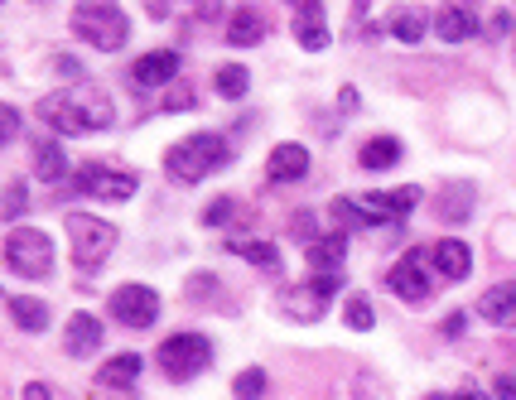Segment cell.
<instances>
[{"label":"cell","mask_w":516,"mask_h":400,"mask_svg":"<svg viewBox=\"0 0 516 400\" xmlns=\"http://www.w3.org/2000/svg\"><path fill=\"white\" fill-rule=\"evenodd\" d=\"M111 319L126 323V328H150L160 319V294L150 285H121L111 290Z\"/></svg>","instance_id":"10"},{"label":"cell","mask_w":516,"mask_h":400,"mask_svg":"<svg viewBox=\"0 0 516 400\" xmlns=\"http://www.w3.org/2000/svg\"><path fill=\"white\" fill-rule=\"evenodd\" d=\"M357 208L367 213L372 227H377V222H401V217H410L420 208V188L406 184V188H391V193H362Z\"/></svg>","instance_id":"11"},{"label":"cell","mask_w":516,"mask_h":400,"mask_svg":"<svg viewBox=\"0 0 516 400\" xmlns=\"http://www.w3.org/2000/svg\"><path fill=\"white\" fill-rule=\"evenodd\" d=\"M0 5H5V0H0Z\"/></svg>","instance_id":"46"},{"label":"cell","mask_w":516,"mask_h":400,"mask_svg":"<svg viewBox=\"0 0 516 400\" xmlns=\"http://www.w3.org/2000/svg\"><path fill=\"white\" fill-rule=\"evenodd\" d=\"M63 347H68V357H92L102 347V319L97 314H73L68 328H63Z\"/></svg>","instance_id":"15"},{"label":"cell","mask_w":516,"mask_h":400,"mask_svg":"<svg viewBox=\"0 0 516 400\" xmlns=\"http://www.w3.org/2000/svg\"><path fill=\"white\" fill-rule=\"evenodd\" d=\"M232 217H237V203H232V198H213V203L203 208V222H208V227H222V222H232Z\"/></svg>","instance_id":"33"},{"label":"cell","mask_w":516,"mask_h":400,"mask_svg":"<svg viewBox=\"0 0 516 400\" xmlns=\"http://www.w3.org/2000/svg\"><path fill=\"white\" fill-rule=\"evenodd\" d=\"M232 391H237V400H261L266 396V372H261V367H246Z\"/></svg>","instance_id":"32"},{"label":"cell","mask_w":516,"mask_h":400,"mask_svg":"<svg viewBox=\"0 0 516 400\" xmlns=\"http://www.w3.org/2000/svg\"><path fill=\"white\" fill-rule=\"evenodd\" d=\"M20 131V111L10 107V102H0V145H10Z\"/></svg>","instance_id":"36"},{"label":"cell","mask_w":516,"mask_h":400,"mask_svg":"<svg viewBox=\"0 0 516 400\" xmlns=\"http://www.w3.org/2000/svg\"><path fill=\"white\" fill-rule=\"evenodd\" d=\"M20 213H25V184H10L5 188V198H0V217H10V222H15Z\"/></svg>","instance_id":"34"},{"label":"cell","mask_w":516,"mask_h":400,"mask_svg":"<svg viewBox=\"0 0 516 400\" xmlns=\"http://www.w3.org/2000/svg\"><path fill=\"white\" fill-rule=\"evenodd\" d=\"M73 34L82 44L102 49V54H116L131 39V20H126V10L116 0H78L73 5Z\"/></svg>","instance_id":"3"},{"label":"cell","mask_w":516,"mask_h":400,"mask_svg":"<svg viewBox=\"0 0 516 400\" xmlns=\"http://www.w3.org/2000/svg\"><path fill=\"white\" fill-rule=\"evenodd\" d=\"M478 314L497 328H516V285H497L478 299Z\"/></svg>","instance_id":"22"},{"label":"cell","mask_w":516,"mask_h":400,"mask_svg":"<svg viewBox=\"0 0 516 400\" xmlns=\"http://www.w3.org/2000/svg\"><path fill=\"white\" fill-rule=\"evenodd\" d=\"M333 400H386V386H381V376H377V372L357 367V372H348L343 381H338Z\"/></svg>","instance_id":"23"},{"label":"cell","mask_w":516,"mask_h":400,"mask_svg":"<svg viewBox=\"0 0 516 400\" xmlns=\"http://www.w3.org/2000/svg\"><path fill=\"white\" fill-rule=\"evenodd\" d=\"M507 29H512V15H507V10H497V15L488 20V39H502Z\"/></svg>","instance_id":"38"},{"label":"cell","mask_w":516,"mask_h":400,"mask_svg":"<svg viewBox=\"0 0 516 400\" xmlns=\"http://www.w3.org/2000/svg\"><path fill=\"white\" fill-rule=\"evenodd\" d=\"M454 400H492V396L488 391H478V386H459V396Z\"/></svg>","instance_id":"42"},{"label":"cell","mask_w":516,"mask_h":400,"mask_svg":"<svg viewBox=\"0 0 516 400\" xmlns=\"http://www.w3.org/2000/svg\"><path fill=\"white\" fill-rule=\"evenodd\" d=\"M5 266L25 280H44L54 270V241L44 237L39 227H15L5 237Z\"/></svg>","instance_id":"6"},{"label":"cell","mask_w":516,"mask_h":400,"mask_svg":"<svg viewBox=\"0 0 516 400\" xmlns=\"http://www.w3.org/2000/svg\"><path fill=\"white\" fill-rule=\"evenodd\" d=\"M290 34H295L309 54H324L328 39H333V34H328V25H324V10H319V5H304V10L295 15V25H290Z\"/></svg>","instance_id":"20"},{"label":"cell","mask_w":516,"mask_h":400,"mask_svg":"<svg viewBox=\"0 0 516 400\" xmlns=\"http://www.w3.org/2000/svg\"><path fill=\"white\" fill-rule=\"evenodd\" d=\"M343 256H348V232L319 237L314 246H304V261H309L314 275H338V270H343Z\"/></svg>","instance_id":"17"},{"label":"cell","mask_w":516,"mask_h":400,"mask_svg":"<svg viewBox=\"0 0 516 400\" xmlns=\"http://www.w3.org/2000/svg\"><path fill=\"white\" fill-rule=\"evenodd\" d=\"M155 362H160V372L169 376V381H193L198 372H208L213 343H208L203 333H174V338H164L160 343Z\"/></svg>","instance_id":"4"},{"label":"cell","mask_w":516,"mask_h":400,"mask_svg":"<svg viewBox=\"0 0 516 400\" xmlns=\"http://www.w3.org/2000/svg\"><path fill=\"white\" fill-rule=\"evenodd\" d=\"M266 174H271L275 184H295L309 174V150L295 145V140H285V145H275L271 160H266Z\"/></svg>","instance_id":"13"},{"label":"cell","mask_w":516,"mask_h":400,"mask_svg":"<svg viewBox=\"0 0 516 400\" xmlns=\"http://www.w3.org/2000/svg\"><path fill=\"white\" fill-rule=\"evenodd\" d=\"M338 290V275H314L309 285H295V290L280 294V309L290 314L295 323H319L328 309V299Z\"/></svg>","instance_id":"7"},{"label":"cell","mask_w":516,"mask_h":400,"mask_svg":"<svg viewBox=\"0 0 516 400\" xmlns=\"http://www.w3.org/2000/svg\"><path fill=\"white\" fill-rule=\"evenodd\" d=\"M193 107H198L193 87H169V97H164V111H193Z\"/></svg>","instance_id":"35"},{"label":"cell","mask_w":516,"mask_h":400,"mask_svg":"<svg viewBox=\"0 0 516 400\" xmlns=\"http://www.w3.org/2000/svg\"><path fill=\"white\" fill-rule=\"evenodd\" d=\"M246 87H251V73H246L242 63H222L218 68V92L227 97V102H242Z\"/></svg>","instance_id":"27"},{"label":"cell","mask_w":516,"mask_h":400,"mask_svg":"<svg viewBox=\"0 0 516 400\" xmlns=\"http://www.w3.org/2000/svg\"><path fill=\"white\" fill-rule=\"evenodd\" d=\"M73 184H78V193H92L102 203H126V198H136L140 188L131 169H107V164H82Z\"/></svg>","instance_id":"8"},{"label":"cell","mask_w":516,"mask_h":400,"mask_svg":"<svg viewBox=\"0 0 516 400\" xmlns=\"http://www.w3.org/2000/svg\"><path fill=\"white\" fill-rule=\"evenodd\" d=\"M328 208H333V222H338L343 232H348V227H372V222H367V213L357 208V198H333Z\"/></svg>","instance_id":"30"},{"label":"cell","mask_w":516,"mask_h":400,"mask_svg":"<svg viewBox=\"0 0 516 400\" xmlns=\"http://www.w3.org/2000/svg\"><path fill=\"white\" fill-rule=\"evenodd\" d=\"M497 400H516V381L512 376H497V391H492Z\"/></svg>","instance_id":"41"},{"label":"cell","mask_w":516,"mask_h":400,"mask_svg":"<svg viewBox=\"0 0 516 400\" xmlns=\"http://www.w3.org/2000/svg\"><path fill=\"white\" fill-rule=\"evenodd\" d=\"M396 160H401V140H396V135H377V140H367V145L357 150V164H362V169H391Z\"/></svg>","instance_id":"26"},{"label":"cell","mask_w":516,"mask_h":400,"mask_svg":"<svg viewBox=\"0 0 516 400\" xmlns=\"http://www.w3.org/2000/svg\"><path fill=\"white\" fill-rule=\"evenodd\" d=\"M232 251H237L242 261H251V266H261V270L280 266V251H275L271 241H232Z\"/></svg>","instance_id":"29"},{"label":"cell","mask_w":516,"mask_h":400,"mask_svg":"<svg viewBox=\"0 0 516 400\" xmlns=\"http://www.w3.org/2000/svg\"><path fill=\"white\" fill-rule=\"evenodd\" d=\"M58 73H63V78H82V68L73 58H58Z\"/></svg>","instance_id":"43"},{"label":"cell","mask_w":516,"mask_h":400,"mask_svg":"<svg viewBox=\"0 0 516 400\" xmlns=\"http://www.w3.org/2000/svg\"><path fill=\"white\" fill-rule=\"evenodd\" d=\"M468 203H473V188H444V198H439L435 217H444V222H463V217L473 213Z\"/></svg>","instance_id":"28"},{"label":"cell","mask_w":516,"mask_h":400,"mask_svg":"<svg viewBox=\"0 0 516 400\" xmlns=\"http://www.w3.org/2000/svg\"><path fill=\"white\" fill-rule=\"evenodd\" d=\"M266 34H271V20H266L256 5H237V10H227V44L251 49V44H261Z\"/></svg>","instance_id":"12"},{"label":"cell","mask_w":516,"mask_h":400,"mask_svg":"<svg viewBox=\"0 0 516 400\" xmlns=\"http://www.w3.org/2000/svg\"><path fill=\"white\" fill-rule=\"evenodd\" d=\"M290 5H299V10H304V5H319V0H290Z\"/></svg>","instance_id":"44"},{"label":"cell","mask_w":516,"mask_h":400,"mask_svg":"<svg viewBox=\"0 0 516 400\" xmlns=\"http://www.w3.org/2000/svg\"><path fill=\"white\" fill-rule=\"evenodd\" d=\"M343 323H348V328H353V333H367V328H372V304H367V299H362V294H353V299H348V304H343Z\"/></svg>","instance_id":"31"},{"label":"cell","mask_w":516,"mask_h":400,"mask_svg":"<svg viewBox=\"0 0 516 400\" xmlns=\"http://www.w3.org/2000/svg\"><path fill=\"white\" fill-rule=\"evenodd\" d=\"M34 179L39 184H63L68 179V155H63V145L58 140H34Z\"/></svg>","instance_id":"19"},{"label":"cell","mask_w":516,"mask_h":400,"mask_svg":"<svg viewBox=\"0 0 516 400\" xmlns=\"http://www.w3.org/2000/svg\"><path fill=\"white\" fill-rule=\"evenodd\" d=\"M386 290L396 294L401 304H430L435 285H430V270L420 261V251H406L396 266L386 270Z\"/></svg>","instance_id":"9"},{"label":"cell","mask_w":516,"mask_h":400,"mask_svg":"<svg viewBox=\"0 0 516 400\" xmlns=\"http://www.w3.org/2000/svg\"><path fill=\"white\" fill-rule=\"evenodd\" d=\"M10 319L20 323L25 333H44V328H49V304L34 299V294H15V299H10Z\"/></svg>","instance_id":"24"},{"label":"cell","mask_w":516,"mask_h":400,"mask_svg":"<svg viewBox=\"0 0 516 400\" xmlns=\"http://www.w3.org/2000/svg\"><path fill=\"white\" fill-rule=\"evenodd\" d=\"M213 285H218V280L203 270V275H193V280H189V290H184V294H193V299H213Z\"/></svg>","instance_id":"37"},{"label":"cell","mask_w":516,"mask_h":400,"mask_svg":"<svg viewBox=\"0 0 516 400\" xmlns=\"http://www.w3.org/2000/svg\"><path fill=\"white\" fill-rule=\"evenodd\" d=\"M430 256H435V270L444 280H468V270H473V251H468V241H459V237L435 241Z\"/></svg>","instance_id":"16"},{"label":"cell","mask_w":516,"mask_h":400,"mask_svg":"<svg viewBox=\"0 0 516 400\" xmlns=\"http://www.w3.org/2000/svg\"><path fill=\"white\" fill-rule=\"evenodd\" d=\"M34 116L44 121V126H54L58 135H92V131H107L111 121H116V107H111L107 92H97V87H78V92H54V97H44Z\"/></svg>","instance_id":"1"},{"label":"cell","mask_w":516,"mask_h":400,"mask_svg":"<svg viewBox=\"0 0 516 400\" xmlns=\"http://www.w3.org/2000/svg\"><path fill=\"white\" fill-rule=\"evenodd\" d=\"M25 400H58V396H54V386H44V381H29Z\"/></svg>","instance_id":"39"},{"label":"cell","mask_w":516,"mask_h":400,"mask_svg":"<svg viewBox=\"0 0 516 400\" xmlns=\"http://www.w3.org/2000/svg\"><path fill=\"white\" fill-rule=\"evenodd\" d=\"M425 400H449V396H425Z\"/></svg>","instance_id":"45"},{"label":"cell","mask_w":516,"mask_h":400,"mask_svg":"<svg viewBox=\"0 0 516 400\" xmlns=\"http://www.w3.org/2000/svg\"><path fill=\"white\" fill-rule=\"evenodd\" d=\"M463 323H468V319H463V309H454V314L444 319V338H459V333H463Z\"/></svg>","instance_id":"40"},{"label":"cell","mask_w":516,"mask_h":400,"mask_svg":"<svg viewBox=\"0 0 516 400\" xmlns=\"http://www.w3.org/2000/svg\"><path fill=\"white\" fill-rule=\"evenodd\" d=\"M425 29H430V15H425V10H415V5H396V10H391V34H396L401 44H420Z\"/></svg>","instance_id":"25"},{"label":"cell","mask_w":516,"mask_h":400,"mask_svg":"<svg viewBox=\"0 0 516 400\" xmlns=\"http://www.w3.org/2000/svg\"><path fill=\"white\" fill-rule=\"evenodd\" d=\"M131 78H136V87H164V82L179 78V54L174 49H155V54L136 58Z\"/></svg>","instance_id":"14"},{"label":"cell","mask_w":516,"mask_h":400,"mask_svg":"<svg viewBox=\"0 0 516 400\" xmlns=\"http://www.w3.org/2000/svg\"><path fill=\"white\" fill-rule=\"evenodd\" d=\"M435 34L444 44H463L478 34V15L468 5H444V10H435Z\"/></svg>","instance_id":"18"},{"label":"cell","mask_w":516,"mask_h":400,"mask_svg":"<svg viewBox=\"0 0 516 400\" xmlns=\"http://www.w3.org/2000/svg\"><path fill=\"white\" fill-rule=\"evenodd\" d=\"M68 241H73V266L97 270L116 246V227L92 213H68Z\"/></svg>","instance_id":"5"},{"label":"cell","mask_w":516,"mask_h":400,"mask_svg":"<svg viewBox=\"0 0 516 400\" xmlns=\"http://www.w3.org/2000/svg\"><path fill=\"white\" fill-rule=\"evenodd\" d=\"M227 160H232V145H227V135H218V131H198L164 150V169H169V179H179V184H203V179H208L213 169H222Z\"/></svg>","instance_id":"2"},{"label":"cell","mask_w":516,"mask_h":400,"mask_svg":"<svg viewBox=\"0 0 516 400\" xmlns=\"http://www.w3.org/2000/svg\"><path fill=\"white\" fill-rule=\"evenodd\" d=\"M140 372H145V357H136V352H116L107 367L97 372V381L111 386V391H131V386L140 381Z\"/></svg>","instance_id":"21"}]
</instances>
